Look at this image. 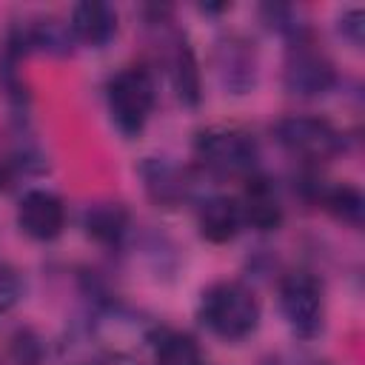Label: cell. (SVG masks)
Returning <instances> with one entry per match:
<instances>
[{"label":"cell","mask_w":365,"mask_h":365,"mask_svg":"<svg viewBox=\"0 0 365 365\" xmlns=\"http://www.w3.org/2000/svg\"><path fill=\"white\" fill-rule=\"evenodd\" d=\"M200 319L228 342L245 339L259 322V302L240 282H214L200 299Z\"/></svg>","instance_id":"1"},{"label":"cell","mask_w":365,"mask_h":365,"mask_svg":"<svg viewBox=\"0 0 365 365\" xmlns=\"http://www.w3.org/2000/svg\"><path fill=\"white\" fill-rule=\"evenodd\" d=\"M154 108V80L145 68L128 66L117 71L108 83V111L114 125L125 134L134 137L143 131Z\"/></svg>","instance_id":"2"},{"label":"cell","mask_w":365,"mask_h":365,"mask_svg":"<svg viewBox=\"0 0 365 365\" xmlns=\"http://www.w3.org/2000/svg\"><path fill=\"white\" fill-rule=\"evenodd\" d=\"M197 160L222 177H240V174H251L254 163H257V143L231 125H214L200 131L197 143H194Z\"/></svg>","instance_id":"3"},{"label":"cell","mask_w":365,"mask_h":365,"mask_svg":"<svg viewBox=\"0 0 365 365\" xmlns=\"http://www.w3.org/2000/svg\"><path fill=\"white\" fill-rule=\"evenodd\" d=\"M279 308L288 322V328L311 339L322 331L325 322V299H322V285L308 274V271H291L279 282Z\"/></svg>","instance_id":"4"},{"label":"cell","mask_w":365,"mask_h":365,"mask_svg":"<svg viewBox=\"0 0 365 365\" xmlns=\"http://www.w3.org/2000/svg\"><path fill=\"white\" fill-rule=\"evenodd\" d=\"M274 137L285 151H291L294 157H302L308 163L331 160L342 148V134L328 120L308 117V114L282 117L274 125Z\"/></svg>","instance_id":"5"},{"label":"cell","mask_w":365,"mask_h":365,"mask_svg":"<svg viewBox=\"0 0 365 365\" xmlns=\"http://www.w3.org/2000/svg\"><path fill=\"white\" fill-rule=\"evenodd\" d=\"M94 336L111 354H137L143 345L157 342V328L143 319L137 311L123 305H108L94 317Z\"/></svg>","instance_id":"6"},{"label":"cell","mask_w":365,"mask_h":365,"mask_svg":"<svg viewBox=\"0 0 365 365\" xmlns=\"http://www.w3.org/2000/svg\"><path fill=\"white\" fill-rule=\"evenodd\" d=\"M282 80H285V88L291 94H299V97H319L325 94L336 74H334V66L331 60L314 48V43H308L305 37L294 40L291 48H288V60H285V71H282Z\"/></svg>","instance_id":"7"},{"label":"cell","mask_w":365,"mask_h":365,"mask_svg":"<svg viewBox=\"0 0 365 365\" xmlns=\"http://www.w3.org/2000/svg\"><path fill=\"white\" fill-rule=\"evenodd\" d=\"M17 225L31 240H54L66 225V205L57 194L34 188L17 205Z\"/></svg>","instance_id":"8"},{"label":"cell","mask_w":365,"mask_h":365,"mask_svg":"<svg viewBox=\"0 0 365 365\" xmlns=\"http://www.w3.org/2000/svg\"><path fill=\"white\" fill-rule=\"evenodd\" d=\"M71 34L86 46H106L117 31V11L108 3L86 0L71 9Z\"/></svg>","instance_id":"9"},{"label":"cell","mask_w":365,"mask_h":365,"mask_svg":"<svg viewBox=\"0 0 365 365\" xmlns=\"http://www.w3.org/2000/svg\"><path fill=\"white\" fill-rule=\"evenodd\" d=\"M240 222H242V214H240V202L228 200V197H208L200 202V211H197V225H200V237L208 240V242H228L237 237L240 231Z\"/></svg>","instance_id":"10"},{"label":"cell","mask_w":365,"mask_h":365,"mask_svg":"<svg viewBox=\"0 0 365 365\" xmlns=\"http://www.w3.org/2000/svg\"><path fill=\"white\" fill-rule=\"evenodd\" d=\"M240 214L248 225L259 231H274L282 222V205L277 200L274 185L265 177H251L240 202Z\"/></svg>","instance_id":"11"},{"label":"cell","mask_w":365,"mask_h":365,"mask_svg":"<svg viewBox=\"0 0 365 365\" xmlns=\"http://www.w3.org/2000/svg\"><path fill=\"white\" fill-rule=\"evenodd\" d=\"M217 66H220V77H222L225 88H231L234 94H242V91H248V86H254L257 63H254V51L248 48V43H242V40L222 43Z\"/></svg>","instance_id":"12"},{"label":"cell","mask_w":365,"mask_h":365,"mask_svg":"<svg viewBox=\"0 0 365 365\" xmlns=\"http://www.w3.org/2000/svg\"><path fill=\"white\" fill-rule=\"evenodd\" d=\"M20 37H23L26 46H34V48H40L46 54H54V57L71 54L74 43H77L74 34H71V26L63 23V20H57V17H40V20H34Z\"/></svg>","instance_id":"13"},{"label":"cell","mask_w":365,"mask_h":365,"mask_svg":"<svg viewBox=\"0 0 365 365\" xmlns=\"http://www.w3.org/2000/svg\"><path fill=\"white\" fill-rule=\"evenodd\" d=\"M83 225H86L88 237H94L97 242L114 245L125 234L128 211L120 202H94V205H88V211L83 217Z\"/></svg>","instance_id":"14"},{"label":"cell","mask_w":365,"mask_h":365,"mask_svg":"<svg viewBox=\"0 0 365 365\" xmlns=\"http://www.w3.org/2000/svg\"><path fill=\"white\" fill-rule=\"evenodd\" d=\"M171 80H174V91L185 106H197L200 103V71H197V60L191 46L177 37L174 51H171Z\"/></svg>","instance_id":"15"},{"label":"cell","mask_w":365,"mask_h":365,"mask_svg":"<svg viewBox=\"0 0 365 365\" xmlns=\"http://www.w3.org/2000/svg\"><path fill=\"white\" fill-rule=\"evenodd\" d=\"M143 174H145V185L157 202H177L180 197H185V188H188L185 174H180L174 165L151 160L143 165Z\"/></svg>","instance_id":"16"},{"label":"cell","mask_w":365,"mask_h":365,"mask_svg":"<svg viewBox=\"0 0 365 365\" xmlns=\"http://www.w3.org/2000/svg\"><path fill=\"white\" fill-rule=\"evenodd\" d=\"M154 348H157V365H202V354L188 334L160 331Z\"/></svg>","instance_id":"17"},{"label":"cell","mask_w":365,"mask_h":365,"mask_svg":"<svg viewBox=\"0 0 365 365\" xmlns=\"http://www.w3.org/2000/svg\"><path fill=\"white\" fill-rule=\"evenodd\" d=\"M319 200L322 205L342 222L348 225H359L362 222V211H365V202H362V194L354 188V185H334V188H322L319 191Z\"/></svg>","instance_id":"18"},{"label":"cell","mask_w":365,"mask_h":365,"mask_svg":"<svg viewBox=\"0 0 365 365\" xmlns=\"http://www.w3.org/2000/svg\"><path fill=\"white\" fill-rule=\"evenodd\" d=\"M17 299H20V277L6 259H0V314L11 311Z\"/></svg>","instance_id":"19"},{"label":"cell","mask_w":365,"mask_h":365,"mask_svg":"<svg viewBox=\"0 0 365 365\" xmlns=\"http://www.w3.org/2000/svg\"><path fill=\"white\" fill-rule=\"evenodd\" d=\"M339 31L354 43V46H362V34H365V14L359 9H351L339 17Z\"/></svg>","instance_id":"20"},{"label":"cell","mask_w":365,"mask_h":365,"mask_svg":"<svg viewBox=\"0 0 365 365\" xmlns=\"http://www.w3.org/2000/svg\"><path fill=\"white\" fill-rule=\"evenodd\" d=\"M9 180H11V177H9V168H6V165H0V188H6V185H9Z\"/></svg>","instance_id":"21"}]
</instances>
